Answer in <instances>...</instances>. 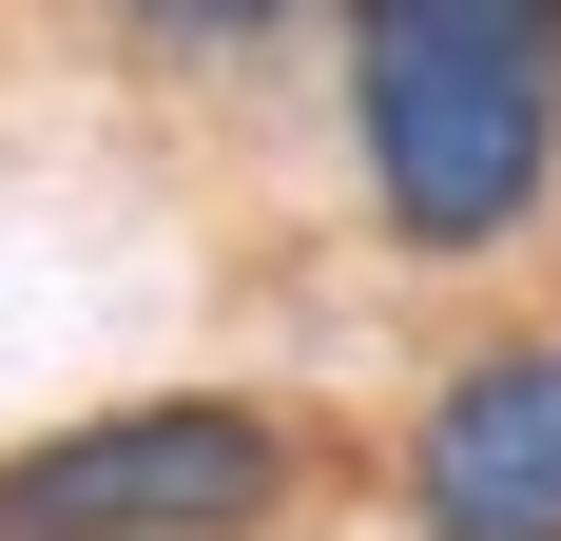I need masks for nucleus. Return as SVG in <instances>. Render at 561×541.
Segmentation results:
<instances>
[{
	"label": "nucleus",
	"mask_w": 561,
	"mask_h": 541,
	"mask_svg": "<svg viewBox=\"0 0 561 541\" xmlns=\"http://www.w3.org/2000/svg\"><path fill=\"white\" fill-rule=\"evenodd\" d=\"M388 503H407V541H561V329H484L426 368Z\"/></svg>",
	"instance_id": "7ed1b4c3"
},
{
	"label": "nucleus",
	"mask_w": 561,
	"mask_h": 541,
	"mask_svg": "<svg viewBox=\"0 0 561 541\" xmlns=\"http://www.w3.org/2000/svg\"><path fill=\"white\" fill-rule=\"evenodd\" d=\"M290 484H310V445L252 387H136V406L0 445V541H272Z\"/></svg>",
	"instance_id": "f03ea898"
},
{
	"label": "nucleus",
	"mask_w": 561,
	"mask_h": 541,
	"mask_svg": "<svg viewBox=\"0 0 561 541\" xmlns=\"http://www.w3.org/2000/svg\"><path fill=\"white\" fill-rule=\"evenodd\" d=\"M136 58H174V78H232V58H272L290 20H330V0H98Z\"/></svg>",
	"instance_id": "20e7f679"
},
{
	"label": "nucleus",
	"mask_w": 561,
	"mask_h": 541,
	"mask_svg": "<svg viewBox=\"0 0 561 541\" xmlns=\"http://www.w3.org/2000/svg\"><path fill=\"white\" fill-rule=\"evenodd\" d=\"M348 174L407 270H504L561 214V0H330Z\"/></svg>",
	"instance_id": "f257e3e1"
}]
</instances>
